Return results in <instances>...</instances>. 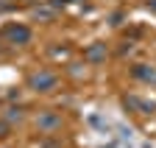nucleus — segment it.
Returning <instances> with one entry per match:
<instances>
[{
    "label": "nucleus",
    "mask_w": 156,
    "mask_h": 148,
    "mask_svg": "<svg viewBox=\"0 0 156 148\" xmlns=\"http://www.w3.org/2000/svg\"><path fill=\"white\" fill-rule=\"evenodd\" d=\"M56 84H58V78H56V73H50V70H36L34 76L28 78V89L39 92V95H45V92H53V89H56Z\"/></svg>",
    "instance_id": "nucleus-1"
},
{
    "label": "nucleus",
    "mask_w": 156,
    "mask_h": 148,
    "mask_svg": "<svg viewBox=\"0 0 156 148\" xmlns=\"http://www.w3.org/2000/svg\"><path fill=\"white\" fill-rule=\"evenodd\" d=\"M3 36L11 42V45H28L31 42V28L28 25H20V23H9L6 28H3Z\"/></svg>",
    "instance_id": "nucleus-2"
},
{
    "label": "nucleus",
    "mask_w": 156,
    "mask_h": 148,
    "mask_svg": "<svg viewBox=\"0 0 156 148\" xmlns=\"http://www.w3.org/2000/svg\"><path fill=\"white\" fill-rule=\"evenodd\" d=\"M34 123H36V128H39L42 134H53V132L62 128V117H58L56 112H39V115L34 117Z\"/></svg>",
    "instance_id": "nucleus-3"
},
{
    "label": "nucleus",
    "mask_w": 156,
    "mask_h": 148,
    "mask_svg": "<svg viewBox=\"0 0 156 148\" xmlns=\"http://www.w3.org/2000/svg\"><path fill=\"white\" fill-rule=\"evenodd\" d=\"M103 59H106V45L95 42V45L87 48V62H89V64H101Z\"/></svg>",
    "instance_id": "nucleus-4"
},
{
    "label": "nucleus",
    "mask_w": 156,
    "mask_h": 148,
    "mask_svg": "<svg viewBox=\"0 0 156 148\" xmlns=\"http://www.w3.org/2000/svg\"><path fill=\"white\" fill-rule=\"evenodd\" d=\"M134 76L142 78V81H156V70L148 67V64H136V67H134Z\"/></svg>",
    "instance_id": "nucleus-5"
},
{
    "label": "nucleus",
    "mask_w": 156,
    "mask_h": 148,
    "mask_svg": "<svg viewBox=\"0 0 156 148\" xmlns=\"http://www.w3.org/2000/svg\"><path fill=\"white\" fill-rule=\"evenodd\" d=\"M34 17H36L39 23H50L53 17H56V11H53L50 6H39V9H34Z\"/></svg>",
    "instance_id": "nucleus-6"
},
{
    "label": "nucleus",
    "mask_w": 156,
    "mask_h": 148,
    "mask_svg": "<svg viewBox=\"0 0 156 148\" xmlns=\"http://www.w3.org/2000/svg\"><path fill=\"white\" fill-rule=\"evenodd\" d=\"M23 117H25V109H23V106H17V103H14V106L6 109V120H9V123H20Z\"/></svg>",
    "instance_id": "nucleus-7"
},
{
    "label": "nucleus",
    "mask_w": 156,
    "mask_h": 148,
    "mask_svg": "<svg viewBox=\"0 0 156 148\" xmlns=\"http://www.w3.org/2000/svg\"><path fill=\"white\" fill-rule=\"evenodd\" d=\"M9 134H11V123L3 117V120H0V140H6Z\"/></svg>",
    "instance_id": "nucleus-8"
}]
</instances>
